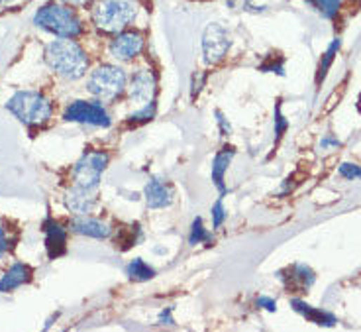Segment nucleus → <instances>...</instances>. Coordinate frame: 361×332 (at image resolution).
<instances>
[{
	"label": "nucleus",
	"mask_w": 361,
	"mask_h": 332,
	"mask_svg": "<svg viewBox=\"0 0 361 332\" xmlns=\"http://www.w3.org/2000/svg\"><path fill=\"white\" fill-rule=\"evenodd\" d=\"M291 305H293V309H295L296 313H301L306 321H310V323L314 324H320V326H334V324L338 323L332 313L322 311V309H316V307H310V305L304 303L301 299H293Z\"/></svg>",
	"instance_id": "nucleus-17"
},
{
	"label": "nucleus",
	"mask_w": 361,
	"mask_h": 332,
	"mask_svg": "<svg viewBox=\"0 0 361 332\" xmlns=\"http://www.w3.org/2000/svg\"><path fill=\"white\" fill-rule=\"evenodd\" d=\"M357 106H360V113H361V95H360V103H357Z\"/></svg>",
	"instance_id": "nucleus-34"
},
{
	"label": "nucleus",
	"mask_w": 361,
	"mask_h": 332,
	"mask_svg": "<svg viewBox=\"0 0 361 332\" xmlns=\"http://www.w3.org/2000/svg\"><path fill=\"white\" fill-rule=\"evenodd\" d=\"M342 48V39L336 38L328 46V49H326V53L322 56V59H320V65H318V71H316V83H320V81H324V77H326V73H328V69H330V65H332L334 57L338 56V49Z\"/></svg>",
	"instance_id": "nucleus-20"
},
{
	"label": "nucleus",
	"mask_w": 361,
	"mask_h": 332,
	"mask_svg": "<svg viewBox=\"0 0 361 332\" xmlns=\"http://www.w3.org/2000/svg\"><path fill=\"white\" fill-rule=\"evenodd\" d=\"M226 219V212H224V205H222V199H218L212 207V228H220L222 222Z\"/></svg>",
	"instance_id": "nucleus-25"
},
{
	"label": "nucleus",
	"mask_w": 361,
	"mask_h": 332,
	"mask_svg": "<svg viewBox=\"0 0 361 332\" xmlns=\"http://www.w3.org/2000/svg\"><path fill=\"white\" fill-rule=\"evenodd\" d=\"M232 48V39H230L228 32L220 24H209L202 36V51H204V59L206 63H220L228 49Z\"/></svg>",
	"instance_id": "nucleus-8"
},
{
	"label": "nucleus",
	"mask_w": 361,
	"mask_h": 332,
	"mask_svg": "<svg viewBox=\"0 0 361 332\" xmlns=\"http://www.w3.org/2000/svg\"><path fill=\"white\" fill-rule=\"evenodd\" d=\"M8 248H10V240L8 236H6V228L0 226V257L8 252Z\"/></svg>",
	"instance_id": "nucleus-29"
},
{
	"label": "nucleus",
	"mask_w": 361,
	"mask_h": 332,
	"mask_svg": "<svg viewBox=\"0 0 361 332\" xmlns=\"http://www.w3.org/2000/svg\"><path fill=\"white\" fill-rule=\"evenodd\" d=\"M143 195H145V203H147L150 209H165L173 203L175 191L165 179L153 177L152 181H147Z\"/></svg>",
	"instance_id": "nucleus-11"
},
{
	"label": "nucleus",
	"mask_w": 361,
	"mask_h": 332,
	"mask_svg": "<svg viewBox=\"0 0 361 332\" xmlns=\"http://www.w3.org/2000/svg\"><path fill=\"white\" fill-rule=\"evenodd\" d=\"M6 108L28 128L44 126L53 114V106L46 96L36 91H18L6 103Z\"/></svg>",
	"instance_id": "nucleus-4"
},
{
	"label": "nucleus",
	"mask_w": 361,
	"mask_h": 332,
	"mask_svg": "<svg viewBox=\"0 0 361 332\" xmlns=\"http://www.w3.org/2000/svg\"><path fill=\"white\" fill-rule=\"evenodd\" d=\"M126 274H128V277L133 279V281H150V279L155 277V269H153L152 266H147L142 257H136V260H132V262L128 264Z\"/></svg>",
	"instance_id": "nucleus-19"
},
{
	"label": "nucleus",
	"mask_w": 361,
	"mask_h": 332,
	"mask_svg": "<svg viewBox=\"0 0 361 332\" xmlns=\"http://www.w3.org/2000/svg\"><path fill=\"white\" fill-rule=\"evenodd\" d=\"M256 305L257 307H261V309H265V311H271V313L277 311V303L271 299V297H259V299L256 301Z\"/></svg>",
	"instance_id": "nucleus-28"
},
{
	"label": "nucleus",
	"mask_w": 361,
	"mask_h": 332,
	"mask_svg": "<svg viewBox=\"0 0 361 332\" xmlns=\"http://www.w3.org/2000/svg\"><path fill=\"white\" fill-rule=\"evenodd\" d=\"M63 4H69V6H86L91 0H61Z\"/></svg>",
	"instance_id": "nucleus-30"
},
{
	"label": "nucleus",
	"mask_w": 361,
	"mask_h": 332,
	"mask_svg": "<svg viewBox=\"0 0 361 332\" xmlns=\"http://www.w3.org/2000/svg\"><path fill=\"white\" fill-rule=\"evenodd\" d=\"M338 173L342 175L343 179L348 181H355V179H361V167L357 163H342L340 165V170Z\"/></svg>",
	"instance_id": "nucleus-24"
},
{
	"label": "nucleus",
	"mask_w": 361,
	"mask_h": 332,
	"mask_svg": "<svg viewBox=\"0 0 361 332\" xmlns=\"http://www.w3.org/2000/svg\"><path fill=\"white\" fill-rule=\"evenodd\" d=\"M163 324H165V321H167V324H173V319H171V309H167V313L163 311L162 313V319H159Z\"/></svg>",
	"instance_id": "nucleus-32"
},
{
	"label": "nucleus",
	"mask_w": 361,
	"mask_h": 332,
	"mask_svg": "<svg viewBox=\"0 0 361 332\" xmlns=\"http://www.w3.org/2000/svg\"><path fill=\"white\" fill-rule=\"evenodd\" d=\"M289 276H283L281 272H279V277L283 279L287 283V287H291V289H298V291H306V289H310L314 283V272L310 269L308 266H304V264H295V266L287 267L285 269Z\"/></svg>",
	"instance_id": "nucleus-14"
},
{
	"label": "nucleus",
	"mask_w": 361,
	"mask_h": 332,
	"mask_svg": "<svg viewBox=\"0 0 361 332\" xmlns=\"http://www.w3.org/2000/svg\"><path fill=\"white\" fill-rule=\"evenodd\" d=\"M130 98L138 105H150L155 103V91H157V79L153 75V71L150 69H138L132 75L130 81Z\"/></svg>",
	"instance_id": "nucleus-10"
},
{
	"label": "nucleus",
	"mask_w": 361,
	"mask_h": 332,
	"mask_svg": "<svg viewBox=\"0 0 361 332\" xmlns=\"http://www.w3.org/2000/svg\"><path fill=\"white\" fill-rule=\"evenodd\" d=\"M71 230H73L75 234L96 238V240H105V238L110 236V228L106 226L105 222H100V220L91 219L88 215L77 217V219L71 222Z\"/></svg>",
	"instance_id": "nucleus-15"
},
{
	"label": "nucleus",
	"mask_w": 361,
	"mask_h": 332,
	"mask_svg": "<svg viewBox=\"0 0 361 332\" xmlns=\"http://www.w3.org/2000/svg\"><path fill=\"white\" fill-rule=\"evenodd\" d=\"M95 205H96L95 191L81 189V187L73 185V189L69 191V193L65 195V207L71 210V212H75L77 217H81V215H88L91 210L95 209Z\"/></svg>",
	"instance_id": "nucleus-12"
},
{
	"label": "nucleus",
	"mask_w": 361,
	"mask_h": 332,
	"mask_svg": "<svg viewBox=\"0 0 361 332\" xmlns=\"http://www.w3.org/2000/svg\"><path fill=\"white\" fill-rule=\"evenodd\" d=\"M32 276H34L32 267L26 266V264H14L0 279V293H8V291H14L22 285L29 283Z\"/></svg>",
	"instance_id": "nucleus-16"
},
{
	"label": "nucleus",
	"mask_w": 361,
	"mask_h": 332,
	"mask_svg": "<svg viewBox=\"0 0 361 332\" xmlns=\"http://www.w3.org/2000/svg\"><path fill=\"white\" fill-rule=\"evenodd\" d=\"M216 114H218V122H220V126H222V132L228 134L230 132V124L224 120V116H222V114H220V113H216Z\"/></svg>",
	"instance_id": "nucleus-31"
},
{
	"label": "nucleus",
	"mask_w": 361,
	"mask_h": 332,
	"mask_svg": "<svg viewBox=\"0 0 361 332\" xmlns=\"http://www.w3.org/2000/svg\"><path fill=\"white\" fill-rule=\"evenodd\" d=\"M153 114H155V103H150V105L142 106L138 113L130 114V122L132 124H142V122H147V120H152Z\"/></svg>",
	"instance_id": "nucleus-23"
},
{
	"label": "nucleus",
	"mask_w": 361,
	"mask_h": 332,
	"mask_svg": "<svg viewBox=\"0 0 361 332\" xmlns=\"http://www.w3.org/2000/svg\"><path fill=\"white\" fill-rule=\"evenodd\" d=\"M313 8L318 10V14L326 20L336 18V14L340 12L342 0H306Z\"/></svg>",
	"instance_id": "nucleus-21"
},
{
	"label": "nucleus",
	"mask_w": 361,
	"mask_h": 332,
	"mask_svg": "<svg viewBox=\"0 0 361 332\" xmlns=\"http://www.w3.org/2000/svg\"><path fill=\"white\" fill-rule=\"evenodd\" d=\"M287 126H289V122H287V118L283 116V113H281V105H277V108H275V140L277 142L281 140V136H283V132L287 130Z\"/></svg>",
	"instance_id": "nucleus-26"
},
{
	"label": "nucleus",
	"mask_w": 361,
	"mask_h": 332,
	"mask_svg": "<svg viewBox=\"0 0 361 332\" xmlns=\"http://www.w3.org/2000/svg\"><path fill=\"white\" fill-rule=\"evenodd\" d=\"M63 118L67 122L88 124V126H98V128H108L112 124L100 101H73L65 108Z\"/></svg>",
	"instance_id": "nucleus-7"
},
{
	"label": "nucleus",
	"mask_w": 361,
	"mask_h": 332,
	"mask_svg": "<svg viewBox=\"0 0 361 332\" xmlns=\"http://www.w3.org/2000/svg\"><path fill=\"white\" fill-rule=\"evenodd\" d=\"M46 230V248L51 260H55L61 254H65L67 250V230L55 220H46L44 224Z\"/></svg>",
	"instance_id": "nucleus-13"
},
{
	"label": "nucleus",
	"mask_w": 361,
	"mask_h": 332,
	"mask_svg": "<svg viewBox=\"0 0 361 332\" xmlns=\"http://www.w3.org/2000/svg\"><path fill=\"white\" fill-rule=\"evenodd\" d=\"M145 48V38L140 32L133 30H124L120 34H116L114 39L110 42V56L118 61H133L138 56H142Z\"/></svg>",
	"instance_id": "nucleus-9"
},
{
	"label": "nucleus",
	"mask_w": 361,
	"mask_h": 332,
	"mask_svg": "<svg viewBox=\"0 0 361 332\" xmlns=\"http://www.w3.org/2000/svg\"><path fill=\"white\" fill-rule=\"evenodd\" d=\"M34 24L58 38L75 39L85 34V24L69 4L49 2L34 14Z\"/></svg>",
	"instance_id": "nucleus-2"
},
{
	"label": "nucleus",
	"mask_w": 361,
	"mask_h": 332,
	"mask_svg": "<svg viewBox=\"0 0 361 332\" xmlns=\"http://www.w3.org/2000/svg\"><path fill=\"white\" fill-rule=\"evenodd\" d=\"M110 162L108 153L105 152H86L73 167V181L77 187L86 191H96L100 185V177L106 165Z\"/></svg>",
	"instance_id": "nucleus-6"
},
{
	"label": "nucleus",
	"mask_w": 361,
	"mask_h": 332,
	"mask_svg": "<svg viewBox=\"0 0 361 332\" xmlns=\"http://www.w3.org/2000/svg\"><path fill=\"white\" fill-rule=\"evenodd\" d=\"M44 57H46V63L67 81H77L85 77L88 69V57L75 39L61 38L51 42L46 48Z\"/></svg>",
	"instance_id": "nucleus-1"
},
{
	"label": "nucleus",
	"mask_w": 361,
	"mask_h": 332,
	"mask_svg": "<svg viewBox=\"0 0 361 332\" xmlns=\"http://www.w3.org/2000/svg\"><path fill=\"white\" fill-rule=\"evenodd\" d=\"M234 158V150L232 148H224L222 152L216 153L214 162H212V181L216 185V189L224 195L226 193V185H224V173L228 170L230 162Z\"/></svg>",
	"instance_id": "nucleus-18"
},
{
	"label": "nucleus",
	"mask_w": 361,
	"mask_h": 332,
	"mask_svg": "<svg viewBox=\"0 0 361 332\" xmlns=\"http://www.w3.org/2000/svg\"><path fill=\"white\" fill-rule=\"evenodd\" d=\"M86 89L100 103H112L126 91V73L116 65H98L88 77Z\"/></svg>",
	"instance_id": "nucleus-5"
},
{
	"label": "nucleus",
	"mask_w": 361,
	"mask_h": 332,
	"mask_svg": "<svg viewBox=\"0 0 361 332\" xmlns=\"http://www.w3.org/2000/svg\"><path fill=\"white\" fill-rule=\"evenodd\" d=\"M12 0H0V4H10Z\"/></svg>",
	"instance_id": "nucleus-33"
},
{
	"label": "nucleus",
	"mask_w": 361,
	"mask_h": 332,
	"mask_svg": "<svg viewBox=\"0 0 361 332\" xmlns=\"http://www.w3.org/2000/svg\"><path fill=\"white\" fill-rule=\"evenodd\" d=\"M261 71H273V73H279V75H283L285 71H283V59L279 57V61H275L273 57H269V61L267 63H263V65L259 67Z\"/></svg>",
	"instance_id": "nucleus-27"
},
{
	"label": "nucleus",
	"mask_w": 361,
	"mask_h": 332,
	"mask_svg": "<svg viewBox=\"0 0 361 332\" xmlns=\"http://www.w3.org/2000/svg\"><path fill=\"white\" fill-rule=\"evenodd\" d=\"M189 242L192 244V246L202 244V242H206V244L212 242V236H210V232L204 228V224H202V219H195V222H192Z\"/></svg>",
	"instance_id": "nucleus-22"
},
{
	"label": "nucleus",
	"mask_w": 361,
	"mask_h": 332,
	"mask_svg": "<svg viewBox=\"0 0 361 332\" xmlns=\"http://www.w3.org/2000/svg\"><path fill=\"white\" fill-rule=\"evenodd\" d=\"M138 16L133 0H100L93 8V22L103 34H120Z\"/></svg>",
	"instance_id": "nucleus-3"
}]
</instances>
